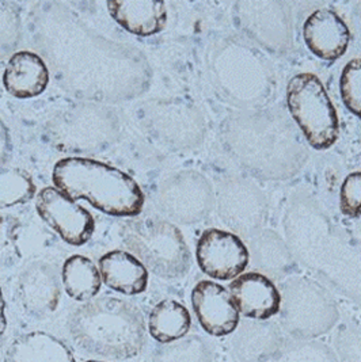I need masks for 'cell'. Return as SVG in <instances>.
<instances>
[{
	"label": "cell",
	"instance_id": "d6986e66",
	"mask_svg": "<svg viewBox=\"0 0 361 362\" xmlns=\"http://www.w3.org/2000/svg\"><path fill=\"white\" fill-rule=\"evenodd\" d=\"M11 155V137L8 128L0 118V167L4 165Z\"/></svg>",
	"mask_w": 361,
	"mask_h": 362
},
{
	"label": "cell",
	"instance_id": "4fadbf2b",
	"mask_svg": "<svg viewBox=\"0 0 361 362\" xmlns=\"http://www.w3.org/2000/svg\"><path fill=\"white\" fill-rule=\"evenodd\" d=\"M108 8L118 25L136 35H154L166 26L167 8L164 1L118 0L108 1Z\"/></svg>",
	"mask_w": 361,
	"mask_h": 362
},
{
	"label": "cell",
	"instance_id": "30bf717a",
	"mask_svg": "<svg viewBox=\"0 0 361 362\" xmlns=\"http://www.w3.org/2000/svg\"><path fill=\"white\" fill-rule=\"evenodd\" d=\"M231 297L236 310L251 319H269L279 313V291L258 273H246L232 281Z\"/></svg>",
	"mask_w": 361,
	"mask_h": 362
},
{
	"label": "cell",
	"instance_id": "5b68a950",
	"mask_svg": "<svg viewBox=\"0 0 361 362\" xmlns=\"http://www.w3.org/2000/svg\"><path fill=\"white\" fill-rule=\"evenodd\" d=\"M35 208L40 217L68 245H86L96 230L91 214L59 189H42L35 199Z\"/></svg>",
	"mask_w": 361,
	"mask_h": 362
},
{
	"label": "cell",
	"instance_id": "52a82bcc",
	"mask_svg": "<svg viewBox=\"0 0 361 362\" xmlns=\"http://www.w3.org/2000/svg\"><path fill=\"white\" fill-rule=\"evenodd\" d=\"M192 305L201 327L214 337L229 335L239 323V311L227 289L201 281L192 292Z\"/></svg>",
	"mask_w": 361,
	"mask_h": 362
},
{
	"label": "cell",
	"instance_id": "ba28073f",
	"mask_svg": "<svg viewBox=\"0 0 361 362\" xmlns=\"http://www.w3.org/2000/svg\"><path fill=\"white\" fill-rule=\"evenodd\" d=\"M60 281L56 269L47 262L28 266L18 281V295L25 311L35 317H44L57 308L60 300Z\"/></svg>",
	"mask_w": 361,
	"mask_h": 362
},
{
	"label": "cell",
	"instance_id": "5bb4252c",
	"mask_svg": "<svg viewBox=\"0 0 361 362\" xmlns=\"http://www.w3.org/2000/svg\"><path fill=\"white\" fill-rule=\"evenodd\" d=\"M190 325V315L182 304L174 300H164L149 313L148 329L155 341L170 344L185 337Z\"/></svg>",
	"mask_w": 361,
	"mask_h": 362
},
{
	"label": "cell",
	"instance_id": "8992f818",
	"mask_svg": "<svg viewBox=\"0 0 361 362\" xmlns=\"http://www.w3.org/2000/svg\"><path fill=\"white\" fill-rule=\"evenodd\" d=\"M196 257L200 269L214 280H232L242 274L248 264V251L242 240L216 228L201 235Z\"/></svg>",
	"mask_w": 361,
	"mask_h": 362
},
{
	"label": "cell",
	"instance_id": "9a60e30c",
	"mask_svg": "<svg viewBox=\"0 0 361 362\" xmlns=\"http://www.w3.org/2000/svg\"><path fill=\"white\" fill-rule=\"evenodd\" d=\"M62 281L67 295L78 301L97 296L102 284L96 264L83 255H72L67 259L62 270Z\"/></svg>",
	"mask_w": 361,
	"mask_h": 362
},
{
	"label": "cell",
	"instance_id": "44dd1931",
	"mask_svg": "<svg viewBox=\"0 0 361 362\" xmlns=\"http://www.w3.org/2000/svg\"><path fill=\"white\" fill-rule=\"evenodd\" d=\"M86 362H102V361H94V360H91V361H86Z\"/></svg>",
	"mask_w": 361,
	"mask_h": 362
},
{
	"label": "cell",
	"instance_id": "3957f363",
	"mask_svg": "<svg viewBox=\"0 0 361 362\" xmlns=\"http://www.w3.org/2000/svg\"><path fill=\"white\" fill-rule=\"evenodd\" d=\"M121 235L132 255L159 277L180 279L190 267V252L183 235L166 220H132L124 226Z\"/></svg>",
	"mask_w": 361,
	"mask_h": 362
},
{
	"label": "cell",
	"instance_id": "8fae6325",
	"mask_svg": "<svg viewBox=\"0 0 361 362\" xmlns=\"http://www.w3.org/2000/svg\"><path fill=\"white\" fill-rule=\"evenodd\" d=\"M50 82L48 68L33 52H18L7 63L3 84L6 91L19 99L34 98L42 94Z\"/></svg>",
	"mask_w": 361,
	"mask_h": 362
},
{
	"label": "cell",
	"instance_id": "ffe728a7",
	"mask_svg": "<svg viewBox=\"0 0 361 362\" xmlns=\"http://www.w3.org/2000/svg\"><path fill=\"white\" fill-rule=\"evenodd\" d=\"M4 298L1 295V289H0V337L4 334V331L7 329V319H6V315H4Z\"/></svg>",
	"mask_w": 361,
	"mask_h": 362
},
{
	"label": "cell",
	"instance_id": "7a4b0ae2",
	"mask_svg": "<svg viewBox=\"0 0 361 362\" xmlns=\"http://www.w3.org/2000/svg\"><path fill=\"white\" fill-rule=\"evenodd\" d=\"M56 187L72 199H86L96 209L115 217L142 214L144 194L121 170L87 158L59 160L52 174Z\"/></svg>",
	"mask_w": 361,
	"mask_h": 362
},
{
	"label": "cell",
	"instance_id": "9c48e42d",
	"mask_svg": "<svg viewBox=\"0 0 361 362\" xmlns=\"http://www.w3.org/2000/svg\"><path fill=\"white\" fill-rule=\"evenodd\" d=\"M303 35L309 49L326 62L340 59L350 41L346 23L328 8L316 10L307 18L303 26Z\"/></svg>",
	"mask_w": 361,
	"mask_h": 362
},
{
	"label": "cell",
	"instance_id": "ac0fdd59",
	"mask_svg": "<svg viewBox=\"0 0 361 362\" xmlns=\"http://www.w3.org/2000/svg\"><path fill=\"white\" fill-rule=\"evenodd\" d=\"M341 214L357 218L361 216V173H353L345 178L340 196Z\"/></svg>",
	"mask_w": 361,
	"mask_h": 362
},
{
	"label": "cell",
	"instance_id": "277c9868",
	"mask_svg": "<svg viewBox=\"0 0 361 362\" xmlns=\"http://www.w3.org/2000/svg\"><path fill=\"white\" fill-rule=\"evenodd\" d=\"M287 105L315 149H328L340 133L338 115L325 86L312 74H299L287 87Z\"/></svg>",
	"mask_w": 361,
	"mask_h": 362
},
{
	"label": "cell",
	"instance_id": "6da1fadb",
	"mask_svg": "<svg viewBox=\"0 0 361 362\" xmlns=\"http://www.w3.org/2000/svg\"><path fill=\"white\" fill-rule=\"evenodd\" d=\"M69 331L87 353L113 360L134 357L146 341L140 310L115 297H99L81 305L69 319Z\"/></svg>",
	"mask_w": 361,
	"mask_h": 362
},
{
	"label": "cell",
	"instance_id": "2e32d148",
	"mask_svg": "<svg viewBox=\"0 0 361 362\" xmlns=\"http://www.w3.org/2000/svg\"><path fill=\"white\" fill-rule=\"evenodd\" d=\"M35 194L32 177L19 168H0V209L30 201Z\"/></svg>",
	"mask_w": 361,
	"mask_h": 362
},
{
	"label": "cell",
	"instance_id": "e0dca14e",
	"mask_svg": "<svg viewBox=\"0 0 361 362\" xmlns=\"http://www.w3.org/2000/svg\"><path fill=\"white\" fill-rule=\"evenodd\" d=\"M340 91L345 106L361 119V59L350 60L341 74Z\"/></svg>",
	"mask_w": 361,
	"mask_h": 362
},
{
	"label": "cell",
	"instance_id": "7c38bea8",
	"mask_svg": "<svg viewBox=\"0 0 361 362\" xmlns=\"http://www.w3.org/2000/svg\"><path fill=\"white\" fill-rule=\"evenodd\" d=\"M101 279L118 293L134 296L147 289L148 272L131 252L115 250L99 259Z\"/></svg>",
	"mask_w": 361,
	"mask_h": 362
}]
</instances>
